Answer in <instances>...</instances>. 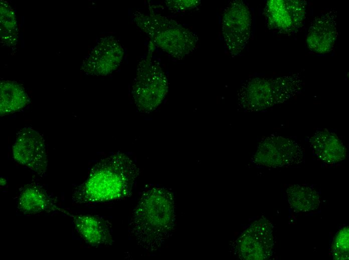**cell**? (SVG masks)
<instances>
[{
	"instance_id": "ac0fdd59",
	"label": "cell",
	"mask_w": 349,
	"mask_h": 260,
	"mask_svg": "<svg viewBox=\"0 0 349 260\" xmlns=\"http://www.w3.org/2000/svg\"><path fill=\"white\" fill-rule=\"evenodd\" d=\"M168 6L177 10L190 9L197 7L200 0H171L167 1Z\"/></svg>"
},
{
	"instance_id": "277c9868",
	"label": "cell",
	"mask_w": 349,
	"mask_h": 260,
	"mask_svg": "<svg viewBox=\"0 0 349 260\" xmlns=\"http://www.w3.org/2000/svg\"><path fill=\"white\" fill-rule=\"evenodd\" d=\"M133 95L137 106L151 111L161 102L167 89V80L159 64L151 58L142 60L135 79Z\"/></svg>"
},
{
	"instance_id": "52a82bcc",
	"label": "cell",
	"mask_w": 349,
	"mask_h": 260,
	"mask_svg": "<svg viewBox=\"0 0 349 260\" xmlns=\"http://www.w3.org/2000/svg\"><path fill=\"white\" fill-rule=\"evenodd\" d=\"M254 158L259 164L278 168L301 162L304 154L295 141L279 136H269L260 142Z\"/></svg>"
},
{
	"instance_id": "7a4b0ae2",
	"label": "cell",
	"mask_w": 349,
	"mask_h": 260,
	"mask_svg": "<svg viewBox=\"0 0 349 260\" xmlns=\"http://www.w3.org/2000/svg\"><path fill=\"white\" fill-rule=\"evenodd\" d=\"M113 158L102 162L92 170L87 180L72 193L74 203H95L117 198L122 190V180Z\"/></svg>"
},
{
	"instance_id": "9a60e30c",
	"label": "cell",
	"mask_w": 349,
	"mask_h": 260,
	"mask_svg": "<svg viewBox=\"0 0 349 260\" xmlns=\"http://www.w3.org/2000/svg\"><path fill=\"white\" fill-rule=\"evenodd\" d=\"M286 194L288 203L294 210H313L319 205V195L311 187L302 185L292 186L287 189Z\"/></svg>"
},
{
	"instance_id": "8fae6325",
	"label": "cell",
	"mask_w": 349,
	"mask_h": 260,
	"mask_svg": "<svg viewBox=\"0 0 349 260\" xmlns=\"http://www.w3.org/2000/svg\"><path fill=\"white\" fill-rule=\"evenodd\" d=\"M18 210L23 214L67 211L59 208L54 198L40 186L31 184L20 190L17 200Z\"/></svg>"
},
{
	"instance_id": "3957f363",
	"label": "cell",
	"mask_w": 349,
	"mask_h": 260,
	"mask_svg": "<svg viewBox=\"0 0 349 260\" xmlns=\"http://www.w3.org/2000/svg\"><path fill=\"white\" fill-rule=\"evenodd\" d=\"M147 19L145 30L156 45L169 55L182 58L196 49L198 36L176 21L160 16Z\"/></svg>"
},
{
	"instance_id": "30bf717a",
	"label": "cell",
	"mask_w": 349,
	"mask_h": 260,
	"mask_svg": "<svg viewBox=\"0 0 349 260\" xmlns=\"http://www.w3.org/2000/svg\"><path fill=\"white\" fill-rule=\"evenodd\" d=\"M337 34L336 11L330 10L312 22L306 38L308 48L316 53H328L333 49Z\"/></svg>"
},
{
	"instance_id": "5b68a950",
	"label": "cell",
	"mask_w": 349,
	"mask_h": 260,
	"mask_svg": "<svg viewBox=\"0 0 349 260\" xmlns=\"http://www.w3.org/2000/svg\"><path fill=\"white\" fill-rule=\"evenodd\" d=\"M252 18L250 9L242 0L230 2L222 19V32L226 48L232 56L238 55L250 38Z\"/></svg>"
},
{
	"instance_id": "6da1fadb",
	"label": "cell",
	"mask_w": 349,
	"mask_h": 260,
	"mask_svg": "<svg viewBox=\"0 0 349 260\" xmlns=\"http://www.w3.org/2000/svg\"><path fill=\"white\" fill-rule=\"evenodd\" d=\"M302 80L299 74L247 80L238 93V106L248 112L265 110L282 103L299 93Z\"/></svg>"
},
{
	"instance_id": "ba28073f",
	"label": "cell",
	"mask_w": 349,
	"mask_h": 260,
	"mask_svg": "<svg viewBox=\"0 0 349 260\" xmlns=\"http://www.w3.org/2000/svg\"><path fill=\"white\" fill-rule=\"evenodd\" d=\"M15 160L37 174L43 176L47 166V154L44 140L39 132L25 128L18 134L13 146Z\"/></svg>"
},
{
	"instance_id": "2e32d148",
	"label": "cell",
	"mask_w": 349,
	"mask_h": 260,
	"mask_svg": "<svg viewBox=\"0 0 349 260\" xmlns=\"http://www.w3.org/2000/svg\"><path fill=\"white\" fill-rule=\"evenodd\" d=\"M346 228L342 230L336 236L333 250L334 254H339L340 258L344 259L348 258V232Z\"/></svg>"
},
{
	"instance_id": "4fadbf2b",
	"label": "cell",
	"mask_w": 349,
	"mask_h": 260,
	"mask_svg": "<svg viewBox=\"0 0 349 260\" xmlns=\"http://www.w3.org/2000/svg\"><path fill=\"white\" fill-rule=\"evenodd\" d=\"M310 144L315 155L328 164H334L344 159L345 149L337 136L326 129L316 130L311 137Z\"/></svg>"
},
{
	"instance_id": "5bb4252c",
	"label": "cell",
	"mask_w": 349,
	"mask_h": 260,
	"mask_svg": "<svg viewBox=\"0 0 349 260\" xmlns=\"http://www.w3.org/2000/svg\"><path fill=\"white\" fill-rule=\"evenodd\" d=\"M28 102V96L23 87L11 81L1 84V114H8L17 112Z\"/></svg>"
},
{
	"instance_id": "9c48e42d",
	"label": "cell",
	"mask_w": 349,
	"mask_h": 260,
	"mask_svg": "<svg viewBox=\"0 0 349 260\" xmlns=\"http://www.w3.org/2000/svg\"><path fill=\"white\" fill-rule=\"evenodd\" d=\"M123 56L119 42L114 38H105L92 50L84 62V70L95 75H105L115 70Z\"/></svg>"
},
{
	"instance_id": "e0dca14e",
	"label": "cell",
	"mask_w": 349,
	"mask_h": 260,
	"mask_svg": "<svg viewBox=\"0 0 349 260\" xmlns=\"http://www.w3.org/2000/svg\"><path fill=\"white\" fill-rule=\"evenodd\" d=\"M12 10L9 8H3L1 9V28L4 32L2 34H16L15 27L16 25L15 18L14 14L12 12Z\"/></svg>"
},
{
	"instance_id": "8992f818",
	"label": "cell",
	"mask_w": 349,
	"mask_h": 260,
	"mask_svg": "<svg viewBox=\"0 0 349 260\" xmlns=\"http://www.w3.org/2000/svg\"><path fill=\"white\" fill-rule=\"evenodd\" d=\"M306 4L300 0L268 1L264 9L268 28L281 34L296 32L304 22Z\"/></svg>"
},
{
	"instance_id": "7c38bea8",
	"label": "cell",
	"mask_w": 349,
	"mask_h": 260,
	"mask_svg": "<svg viewBox=\"0 0 349 260\" xmlns=\"http://www.w3.org/2000/svg\"><path fill=\"white\" fill-rule=\"evenodd\" d=\"M66 214L72 218L75 228L86 242L95 246L111 243L110 226L102 218L89 214L74 215L68 212Z\"/></svg>"
}]
</instances>
